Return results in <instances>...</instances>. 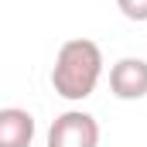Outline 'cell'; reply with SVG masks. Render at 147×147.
<instances>
[{
	"label": "cell",
	"instance_id": "6da1fadb",
	"mask_svg": "<svg viewBox=\"0 0 147 147\" xmlns=\"http://www.w3.org/2000/svg\"><path fill=\"white\" fill-rule=\"evenodd\" d=\"M103 79V48L89 38H69L51 65V89L69 99V103H82L96 92Z\"/></svg>",
	"mask_w": 147,
	"mask_h": 147
},
{
	"label": "cell",
	"instance_id": "7a4b0ae2",
	"mask_svg": "<svg viewBox=\"0 0 147 147\" xmlns=\"http://www.w3.org/2000/svg\"><path fill=\"white\" fill-rule=\"evenodd\" d=\"M48 147H99V123L86 110H65L48 127Z\"/></svg>",
	"mask_w": 147,
	"mask_h": 147
},
{
	"label": "cell",
	"instance_id": "3957f363",
	"mask_svg": "<svg viewBox=\"0 0 147 147\" xmlns=\"http://www.w3.org/2000/svg\"><path fill=\"white\" fill-rule=\"evenodd\" d=\"M110 92L123 103H134V99H144L147 96V62L137 55H127L120 58L110 69Z\"/></svg>",
	"mask_w": 147,
	"mask_h": 147
},
{
	"label": "cell",
	"instance_id": "277c9868",
	"mask_svg": "<svg viewBox=\"0 0 147 147\" xmlns=\"http://www.w3.org/2000/svg\"><path fill=\"white\" fill-rule=\"evenodd\" d=\"M34 140V116L21 106L0 110V147H31Z\"/></svg>",
	"mask_w": 147,
	"mask_h": 147
},
{
	"label": "cell",
	"instance_id": "5b68a950",
	"mask_svg": "<svg viewBox=\"0 0 147 147\" xmlns=\"http://www.w3.org/2000/svg\"><path fill=\"white\" fill-rule=\"evenodd\" d=\"M116 7L127 21H147V0H116Z\"/></svg>",
	"mask_w": 147,
	"mask_h": 147
}]
</instances>
